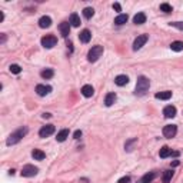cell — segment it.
Returning <instances> with one entry per match:
<instances>
[{
    "label": "cell",
    "mask_w": 183,
    "mask_h": 183,
    "mask_svg": "<svg viewBox=\"0 0 183 183\" xmlns=\"http://www.w3.org/2000/svg\"><path fill=\"white\" fill-rule=\"evenodd\" d=\"M172 177H173V170H166V172L163 173L162 180H163V183H169L170 180H172Z\"/></svg>",
    "instance_id": "obj_26"
},
{
    "label": "cell",
    "mask_w": 183,
    "mask_h": 183,
    "mask_svg": "<svg viewBox=\"0 0 183 183\" xmlns=\"http://www.w3.org/2000/svg\"><path fill=\"white\" fill-rule=\"evenodd\" d=\"M172 166H179V160H175V162L172 163Z\"/></svg>",
    "instance_id": "obj_38"
},
{
    "label": "cell",
    "mask_w": 183,
    "mask_h": 183,
    "mask_svg": "<svg viewBox=\"0 0 183 183\" xmlns=\"http://www.w3.org/2000/svg\"><path fill=\"white\" fill-rule=\"evenodd\" d=\"M93 93H94V89L90 86V85H85V86L82 87V94L85 97H92Z\"/></svg>",
    "instance_id": "obj_14"
},
{
    "label": "cell",
    "mask_w": 183,
    "mask_h": 183,
    "mask_svg": "<svg viewBox=\"0 0 183 183\" xmlns=\"http://www.w3.org/2000/svg\"><path fill=\"white\" fill-rule=\"evenodd\" d=\"M70 24L73 27H79V26H80V17H79L76 13H72V16H70Z\"/></svg>",
    "instance_id": "obj_22"
},
{
    "label": "cell",
    "mask_w": 183,
    "mask_h": 183,
    "mask_svg": "<svg viewBox=\"0 0 183 183\" xmlns=\"http://www.w3.org/2000/svg\"><path fill=\"white\" fill-rule=\"evenodd\" d=\"M146 22V15L145 13H137V15L133 17V23L135 24H143Z\"/></svg>",
    "instance_id": "obj_19"
},
{
    "label": "cell",
    "mask_w": 183,
    "mask_h": 183,
    "mask_svg": "<svg viewBox=\"0 0 183 183\" xmlns=\"http://www.w3.org/2000/svg\"><path fill=\"white\" fill-rule=\"evenodd\" d=\"M129 182H130V177H129V176H124V177L117 180V183H129Z\"/></svg>",
    "instance_id": "obj_33"
},
{
    "label": "cell",
    "mask_w": 183,
    "mask_h": 183,
    "mask_svg": "<svg viewBox=\"0 0 183 183\" xmlns=\"http://www.w3.org/2000/svg\"><path fill=\"white\" fill-rule=\"evenodd\" d=\"M27 127H20V129H17L16 132H13L10 136L7 137V140H6V145L7 146H11V145H16V143H19L20 140H22L24 136L27 135Z\"/></svg>",
    "instance_id": "obj_1"
},
{
    "label": "cell",
    "mask_w": 183,
    "mask_h": 183,
    "mask_svg": "<svg viewBox=\"0 0 183 183\" xmlns=\"http://www.w3.org/2000/svg\"><path fill=\"white\" fill-rule=\"evenodd\" d=\"M177 133V126L176 124H168V126L163 127V136L168 139H172L176 136Z\"/></svg>",
    "instance_id": "obj_6"
},
{
    "label": "cell",
    "mask_w": 183,
    "mask_h": 183,
    "mask_svg": "<svg viewBox=\"0 0 183 183\" xmlns=\"http://www.w3.org/2000/svg\"><path fill=\"white\" fill-rule=\"evenodd\" d=\"M113 9H115L116 11H120V10H122V6H120L119 3H115V4H113Z\"/></svg>",
    "instance_id": "obj_34"
},
{
    "label": "cell",
    "mask_w": 183,
    "mask_h": 183,
    "mask_svg": "<svg viewBox=\"0 0 183 183\" xmlns=\"http://www.w3.org/2000/svg\"><path fill=\"white\" fill-rule=\"evenodd\" d=\"M155 177H156V173H155V172H149V173H146L142 179H140V183H150L152 180L155 179Z\"/></svg>",
    "instance_id": "obj_18"
},
{
    "label": "cell",
    "mask_w": 183,
    "mask_h": 183,
    "mask_svg": "<svg viewBox=\"0 0 183 183\" xmlns=\"http://www.w3.org/2000/svg\"><path fill=\"white\" fill-rule=\"evenodd\" d=\"M36 92H37L39 96H46L52 92V86H47V85H37L36 86Z\"/></svg>",
    "instance_id": "obj_9"
},
{
    "label": "cell",
    "mask_w": 183,
    "mask_h": 183,
    "mask_svg": "<svg viewBox=\"0 0 183 183\" xmlns=\"http://www.w3.org/2000/svg\"><path fill=\"white\" fill-rule=\"evenodd\" d=\"M93 15H94L93 7H86L85 10H83V16H85L86 19H90V17H93Z\"/></svg>",
    "instance_id": "obj_29"
},
{
    "label": "cell",
    "mask_w": 183,
    "mask_h": 183,
    "mask_svg": "<svg viewBox=\"0 0 183 183\" xmlns=\"http://www.w3.org/2000/svg\"><path fill=\"white\" fill-rule=\"evenodd\" d=\"M170 26H173V27H176V29H179L183 32V22H172Z\"/></svg>",
    "instance_id": "obj_32"
},
{
    "label": "cell",
    "mask_w": 183,
    "mask_h": 183,
    "mask_svg": "<svg viewBox=\"0 0 183 183\" xmlns=\"http://www.w3.org/2000/svg\"><path fill=\"white\" fill-rule=\"evenodd\" d=\"M136 143H137V139H130V140H129V142H126V145H124V149L127 150V152H132V150H133V146L136 145Z\"/></svg>",
    "instance_id": "obj_27"
},
{
    "label": "cell",
    "mask_w": 183,
    "mask_h": 183,
    "mask_svg": "<svg viewBox=\"0 0 183 183\" xmlns=\"http://www.w3.org/2000/svg\"><path fill=\"white\" fill-rule=\"evenodd\" d=\"M73 136H75V139H79L80 136H82V130H76V132H75V135H73Z\"/></svg>",
    "instance_id": "obj_35"
},
{
    "label": "cell",
    "mask_w": 183,
    "mask_h": 183,
    "mask_svg": "<svg viewBox=\"0 0 183 183\" xmlns=\"http://www.w3.org/2000/svg\"><path fill=\"white\" fill-rule=\"evenodd\" d=\"M156 99H160V100H169L172 97V92H160V93L155 94Z\"/></svg>",
    "instance_id": "obj_20"
},
{
    "label": "cell",
    "mask_w": 183,
    "mask_h": 183,
    "mask_svg": "<svg viewBox=\"0 0 183 183\" xmlns=\"http://www.w3.org/2000/svg\"><path fill=\"white\" fill-rule=\"evenodd\" d=\"M147 34H140V36H137V37L135 39V41H133V50H139V49H142L143 46L146 45V41H147Z\"/></svg>",
    "instance_id": "obj_7"
},
{
    "label": "cell",
    "mask_w": 183,
    "mask_h": 183,
    "mask_svg": "<svg viewBox=\"0 0 183 183\" xmlns=\"http://www.w3.org/2000/svg\"><path fill=\"white\" fill-rule=\"evenodd\" d=\"M4 41H6V34L2 33V43H4Z\"/></svg>",
    "instance_id": "obj_37"
},
{
    "label": "cell",
    "mask_w": 183,
    "mask_h": 183,
    "mask_svg": "<svg viewBox=\"0 0 183 183\" xmlns=\"http://www.w3.org/2000/svg\"><path fill=\"white\" fill-rule=\"evenodd\" d=\"M32 156H33L34 160H43V159L46 157V153L40 149H34L33 152H32Z\"/></svg>",
    "instance_id": "obj_16"
},
{
    "label": "cell",
    "mask_w": 183,
    "mask_h": 183,
    "mask_svg": "<svg viewBox=\"0 0 183 183\" xmlns=\"http://www.w3.org/2000/svg\"><path fill=\"white\" fill-rule=\"evenodd\" d=\"M41 117H43V119H50V117H52V115H50V113H43V115H41Z\"/></svg>",
    "instance_id": "obj_36"
},
{
    "label": "cell",
    "mask_w": 183,
    "mask_h": 183,
    "mask_svg": "<svg viewBox=\"0 0 183 183\" xmlns=\"http://www.w3.org/2000/svg\"><path fill=\"white\" fill-rule=\"evenodd\" d=\"M60 33H62V36L63 37H68L69 34H70V24H69L68 22H63V23H60Z\"/></svg>",
    "instance_id": "obj_11"
},
{
    "label": "cell",
    "mask_w": 183,
    "mask_h": 183,
    "mask_svg": "<svg viewBox=\"0 0 183 183\" xmlns=\"http://www.w3.org/2000/svg\"><path fill=\"white\" fill-rule=\"evenodd\" d=\"M90 39H92V33H90V30L85 29L80 32V34H79V40L82 41V43H89Z\"/></svg>",
    "instance_id": "obj_10"
},
{
    "label": "cell",
    "mask_w": 183,
    "mask_h": 183,
    "mask_svg": "<svg viewBox=\"0 0 183 183\" xmlns=\"http://www.w3.org/2000/svg\"><path fill=\"white\" fill-rule=\"evenodd\" d=\"M50 24H52V19H50L49 16H43V17H40V20H39V26H40L41 29H47V27H50Z\"/></svg>",
    "instance_id": "obj_13"
},
{
    "label": "cell",
    "mask_w": 183,
    "mask_h": 183,
    "mask_svg": "<svg viewBox=\"0 0 183 183\" xmlns=\"http://www.w3.org/2000/svg\"><path fill=\"white\" fill-rule=\"evenodd\" d=\"M102 54H103V46H100V45L93 46V47L89 50V53H87V60H89L90 63H93V62H96Z\"/></svg>",
    "instance_id": "obj_3"
},
{
    "label": "cell",
    "mask_w": 183,
    "mask_h": 183,
    "mask_svg": "<svg viewBox=\"0 0 183 183\" xmlns=\"http://www.w3.org/2000/svg\"><path fill=\"white\" fill-rule=\"evenodd\" d=\"M149 86H150L149 79L146 77V76H139L137 83H136L135 94H137V96H143V94H146V92L149 90Z\"/></svg>",
    "instance_id": "obj_2"
},
{
    "label": "cell",
    "mask_w": 183,
    "mask_h": 183,
    "mask_svg": "<svg viewBox=\"0 0 183 183\" xmlns=\"http://www.w3.org/2000/svg\"><path fill=\"white\" fill-rule=\"evenodd\" d=\"M127 15H119L115 19V24H117V26H122V24H124V23L127 22Z\"/></svg>",
    "instance_id": "obj_23"
},
{
    "label": "cell",
    "mask_w": 183,
    "mask_h": 183,
    "mask_svg": "<svg viewBox=\"0 0 183 183\" xmlns=\"http://www.w3.org/2000/svg\"><path fill=\"white\" fill-rule=\"evenodd\" d=\"M116 100V93H107L106 94V99H105V105L106 106H112Z\"/></svg>",
    "instance_id": "obj_21"
},
{
    "label": "cell",
    "mask_w": 183,
    "mask_h": 183,
    "mask_svg": "<svg viewBox=\"0 0 183 183\" xmlns=\"http://www.w3.org/2000/svg\"><path fill=\"white\" fill-rule=\"evenodd\" d=\"M170 155H172V150L169 149L168 146H163V147L160 149V152H159V156L163 157V159H164V157H169Z\"/></svg>",
    "instance_id": "obj_25"
},
{
    "label": "cell",
    "mask_w": 183,
    "mask_h": 183,
    "mask_svg": "<svg viewBox=\"0 0 183 183\" xmlns=\"http://www.w3.org/2000/svg\"><path fill=\"white\" fill-rule=\"evenodd\" d=\"M53 75H54V72H53L52 69H46V70H41V73H40V76H41L43 79H52Z\"/></svg>",
    "instance_id": "obj_28"
},
{
    "label": "cell",
    "mask_w": 183,
    "mask_h": 183,
    "mask_svg": "<svg viewBox=\"0 0 183 183\" xmlns=\"http://www.w3.org/2000/svg\"><path fill=\"white\" fill-rule=\"evenodd\" d=\"M9 175L13 176V175H15V170H13V169H10V170H9Z\"/></svg>",
    "instance_id": "obj_39"
},
{
    "label": "cell",
    "mask_w": 183,
    "mask_h": 183,
    "mask_svg": "<svg viewBox=\"0 0 183 183\" xmlns=\"http://www.w3.org/2000/svg\"><path fill=\"white\" fill-rule=\"evenodd\" d=\"M160 10L164 11V13H170V11H172V6L168 4V3H162L160 4Z\"/></svg>",
    "instance_id": "obj_31"
},
{
    "label": "cell",
    "mask_w": 183,
    "mask_h": 183,
    "mask_svg": "<svg viewBox=\"0 0 183 183\" xmlns=\"http://www.w3.org/2000/svg\"><path fill=\"white\" fill-rule=\"evenodd\" d=\"M115 83L117 85V86H124V85L129 83V77H127L126 75H119L115 79Z\"/></svg>",
    "instance_id": "obj_15"
},
{
    "label": "cell",
    "mask_w": 183,
    "mask_h": 183,
    "mask_svg": "<svg viewBox=\"0 0 183 183\" xmlns=\"http://www.w3.org/2000/svg\"><path fill=\"white\" fill-rule=\"evenodd\" d=\"M54 130H56V127L53 126V124H46V126H43L40 130H39V136H40V137H47V136L53 135Z\"/></svg>",
    "instance_id": "obj_8"
},
{
    "label": "cell",
    "mask_w": 183,
    "mask_h": 183,
    "mask_svg": "<svg viewBox=\"0 0 183 183\" xmlns=\"http://www.w3.org/2000/svg\"><path fill=\"white\" fill-rule=\"evenodd\" d=\"M39 172V169L33 164H26V166H23L22 169V176L23 177H32V176H36Z\"/></svg>",
    "instance_id": "obj_4"
},
{
    "label": "cell",
    "mask_w": 183,
    "mask_h": 183,
    "mask_svg": "<svg viewBox=\"0 0 183 183\" xmlns=\"http://www.w3.org/2000/svg\"><path fill=\"white\" fill-rule=\"evenodd\" d=\"M56 43H57V39L54 37V36H45V37H41V46L45 49H52V47H54L56 46Z\"/></svg>",
    "instance_id": "obj_5"
},
{
    "label": "cell",
    "mask_w": 183,
    "mask_h": 183,
    "mask_svg": "<svg viewBox=\"0 0 183 183\" xmlns=\"http://www.w3.org/2000/svg\"><path fill=\"white\" fill-rule=\"evenodd\" d=\"M10 72L11 73H15V75H19L20 72H22V68H20L19 64H10Z\"/></svg>",
    "instance_id": "obj_30"
},
{
    "label": "cell",
    "mask_w": 183,
    "mask_h": 183,
    "mask_svg": "<svg viewBox=\"0 0 183 183\" xmlns=\"http://www.w3.org/2000/svg\"><path fill=\"white\" fill-rule=\"evenodd\" d=\"M163 115H164V117H168V119L175 117L176 116V107L175 106H166V107L163 109Z\"/></svg>",
    "instance_id": "obj_12"
},
{
    "label": "cell",
    "mask_w": 183,
    "mask_h": 183,
    "mask_svg": "<svg viewBox=\"0 0 183 183\" xmlns=\"http://www.w3.org/2000/svg\"><path fill=\"white\" fill-rule=\"evenodd\" d=\"M170 49L173 52H182L183 50V41H173L170 45Z\"/></svg>",
    "instance_id": "obj_24"
},
{
    "label": "cell",
    "mask_w": 183,
    "mask_h": 183,
    "mask_svg": "<svg viewBox=\"0 0 183 183\" xmlns=\"http://www.w3.org/2000/svg\"><path fill=\"white\" fill-rule=\"evenodd\" d=\"M68 137H69V130H68V129H63V130H60L59 133H57L56 140H57V142H64Z\"/></svg>",
    "instance_id": "obj_17"
}]
</instances>
